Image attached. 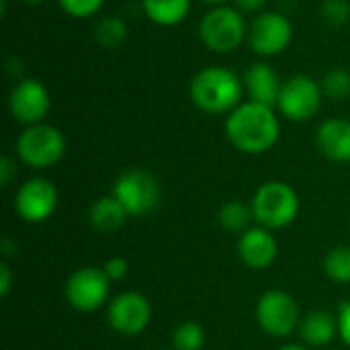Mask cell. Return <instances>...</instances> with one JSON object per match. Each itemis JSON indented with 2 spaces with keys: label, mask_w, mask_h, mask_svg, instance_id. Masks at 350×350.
I'll return each mask as SVG.
<instances>
[{
  "label": "cell",
  "mask_w": 350,
  "mask_h": 350,
  "mask_svg": "<svg viewBox=\"0 0 350 350\" xmlns=\"http://www.w3.org/2000/svg\"><path fill=\"white\" fill-rule=\"evenodd\" d=\"M226 135L240 152L262 154L277 144L281 125L273 107L248 100L240 103L228 115Z\"/></svg>",
  "instance_id": "cell-1"
},
{
  "label": "cell",
  "mask_w": 350,
  "mask_h": 350,
  "mask_svg": "<svg viewBox=\"0 0 350 350\" xmlns=\"http://www.w3.org/2000/svg\"><path fill=\"white\" fill-rule=\"evenodd\" d=\"M242 92L244 80L234 70L221 66L199 70L189 86V94L195 107L209 115H230L240 105Z\"/></svg>",
  "instance_id": "cell-2"
},
{
  "label": "cell",
  "mask_w": 350,
  "mask_h": 350,
  "mask_svg": "<svg viewBox=\"0 0 350 350\" xmlns=\"http://www.w3.org/2000/svg\"><path fill=\"white\" fill-rule=\"evenodd\" d=\"M201 41L207 49L215 53H230L238 49L248 37V27L244 12L236 6H213L199 25Z\"/></svg>",
  "instance_id": "cell-3"
},
{
  "label": "cell",
  "mask_w": 350,
  "mask_h": 350,
  "mask_svg": "<svg viewBox=\"0 0 350 350\" xmlns=\"http://www.w3.org/2000/svg\"><path fill=\"white\" fill-rule=\"evenodd\" d=\"M254 219L267 230H279L295 221L299 213L297 193L281 180L265 183L252 199Z\"/></svg>",
  "instance_id": "cell-4"
},
{
  "label": "cell",
  "mask_w": 350,
  "mask_h": 350,
  "mask_svg": "<svg viewBox=\"0 0 350 350\" xmlns=\"http://www.w3.org/2000/svg\"><path fill=\"white\" fill-rule=\"evenodd\" d=\"M16 154L21 162L33 168H49L57 164L66 154L64 133L47 123L27 127L16 139Z\"/></svg>",
  "instance_id": "cell-5"
},
{
  "label": "cell",
  "mask_w": 350,
  "mask_h": 350,
  "mask_svg": "<svg viewBox=\"0 0 350 350\" xmlns=\"http://www.w3.org/2000/svg\"><path fill=\"white\" fill-rule=\"evenodd\" d=\"M322 96V84L306 74H297L283 82L277 107L291 121H308L320 111Z\"/></svg>",
  "instance_id": "cell-6"
},
{
  "label": "cell",
  "mask_w": 350,
  "mask_h": 350,
  "mask_svg": "<svg viewBox=\"0 0 350 350\" xmlns=\"http://www.w3.org/2000/svg\"><path fill=\"white\" fill-rule=\"evenodd\" d=\"M113 197L127 209L129 215H146L160 201V185L154 174L133 168L123 172L113 185Z\"/></svg>",
  "instance_id": "cell-7"
},
{
  "label": "cell",
  "mask_w": 350,
  "mask_h": 350,
  "mask_svg": "<svg viewBox=\"0 0 350 350\" xmlns=\"http://www.w3.org/2000/svg\"><path fill=\"white\" fill-rule=\"evenodd\" d=\"M293 39V25L281 12H260L248 27V45L262 57L283 53Z\"/></svg>",
  "instance_id": "cell-8"
},
{
  "label": "cell",
  "mask_w": 350,
  "mask_h": 350,
  "mask_svg": "<svg viewBox=\"0 0 350 350\" xmlns=\"http://www.w3.org/2000/svg\"><path fill=\"white\" fill-rule=\"evenodd\" d=\"M256 320L267 334L283 338L297 328L299 306L285 291H269L256 304Z\"/></svg>",
  "instance_id": "cell-9"
},
{
  "label": "cell",
  "mask_w": 350,
  "mask_h": 350,
  "mask_svg": "<svg viewBox=\"0 0 350 350\" xmlns=\"http://www.w3.org/2000/svg\"><path fill=\"white\" fill-rule=\"evenodd\" d=\"M111 279L103 269L86 267L78 269L66 285L68 304L78 312H94L98 310L109 297Z\"/></svg>",
  "instance_id": "cell-10"
},
{
  "label": "cell",
  "mask_w": 350,
  "mask_h": 350,
  "mask_svg": "<svg viewBox=\"0 0 350 350\" xmlns=\"http://www.w3.org/2000/svg\"><path fill=\"white\" fill-rule=\"evenodd\" d=\"M8 109L12 117L27 127L41 123L51 109V96L47 86L35 78L21 80L10 92Z\"/></svg>",
  "instance_id": "cell-11"
},
{
  "label": "cell",
  "mask_w": 350,
  "mask_h": 350,
  "mask_svg": "<svg viewBox=\"0 0 350 350\" xmlns=\"http://www.w3.org/2000/svg\"><path fill=\"white\" fill-rule=\"evenodd\" d=\"M107 320L115 332L123 336H137L152 320V306L142 293H121L111 301Z\"/></svg>",
  "instance_id": "cell-12"
},
{
  "label": "cell",
  "mask_w": 350,
  "mask_h": 350,
  "mask_svg": "<svg viewBox=\"0 0 350 350\" xmlns=\"http://www.w3.org/2000/svg\"><path fill=\"white\" fill-rule=\"evenodd\" d=\"M57 205V191L51 180L35 176L21 185L14 197V207L25 221H45Z\"/></svg>",
  "instance_id": "cell-13"
},
{
  "label": "cell",
  "mask_w": 350,
  "mask_h": 350,
  "mask_svg": "<svg viewBox=\"0 0 350 350\" xmlns=\"http://www.w3.org/2000/svg\"><path fill=\"white\" fill-rule=\"evenodd\" d=\"M279 252L275 236L267 228H252L246 230L238 242V254L242 262L250 269H267L275 262Z\"/></svg>",
  "instance_id": "cell-14"
},
{
  "label": "cell",
  "mask_w": 350,
  "mask_h": 350,
  "mask_svg": "<svg viewBox=\"0 0 350 350\" xmlns=\"http://www.w3.org/2000/svg\"><path fill=\"white\" fill-rule=\"evenodd\" d=\"M316 144L332 162H350V121L334 117L318 127Z\"/></svg>",
  "instance_id": "cell-15"
},
{
  "label": "cell",
  "mask_w": 350,
  "mask_h": 350,
  "mask_svg": "<svg viewBox=\"0 0 350 350\" xmlns=\"http://www.w3.org/2000/svg\"><path fill=\"white\" fill-rule=\"evenodd\" d=\"M244 86H246V90L250 94V100L262 103L267 107H277L283 82L279 80V76H277L273 66L256 62V64H252L246 70Z\"/></svg>",
  "instance_id": "cell-16"
},
{
  "label": "cell",
  "mask_w": 350,
  "mask_h": 350,
  "mask_svg": "<svg viewBox=\"0 0 350 350\" xmlns=\"http://www.w3.org/2000/svg\"><path fill=\"white\" fill-rule=\"evenodd\" d=\"M127 217H129L127 209L113 195L94 201L90 207V224L94 230H98L103 234H111V232L119 230Z\"/></svg>",
  "instance_id": "cell-17"
},
{
  "label": "cell",
  "mask_w": 350,
  "mask_h": 350,
  "mask_svg": "<svg viewBox=\"0 0 350 350\" xmlns=\"http://www.w3.org/2000/svg\"><path fill=\"white\" fill-rule=\"evenodd\" d=\"M336 332H338V318H334L330 312L324 310H316L308 314L301 322V336L312 347H324L332 342Z\"/></svg>",
  "instance_id": "cell-18"
},
{
  "label": "cell",
  "mask_w": 350,
  "mask_h": 350,
  "mask_svg": "<svg viewBox=\"0 0 350 350\" xmlns=\"http://www.w3.org/2000/svg\"><path fill=\"white\" fill-rule=\"evenodd\" d=\"M146 16L160 27H174L191 12V0H142Z\"/></svg>",
  "instance_id": "cell-19"
},
{
  "label": "cell",
  "mask_w": 350,
  "mask_h": 350,
  "mask_svg": "<svg viewBox=\"0 0 350 350\" xmlns=\"http://www.w3.org/2000/svg\"><path fill=\"white\" fill-rule=\"evenodd\" d=\"M94 39L103 47H119L127 39V25L119 16H105L94 27Z\"/></svg>",
  "instance_id": "cell-20"
},
{
  "label": "cell",
  "mask_w": 350,
  "mask_h": 350,
  "mask_svg": "<svg viewBox=\"0 0 350 350\" xmlns=\"http://www.w3.org/2000/svg\"><path fill=\"white\" fill-rule=\"evenodd\" d=\"M252 217V207L244 205L242 201H230L219 209V224L228 232H246Z\"/></svg>",
  "instance_id": "cell-21"
},
{
  "label": "cell",
  "mask_w": 350,
  "mask_h": 350,
  "mask_svg": "<svg viewBox=\"0 0 350 350\" xmlns=\"http://www.w3.org/2000/svg\"><path fill=\"white\" fill-rule=\"evenodd\" d=\"M324 271L332 281L350 283V246H336L324 260Z\"/></svg>",
  "instance_id": "cell-22"
},
{
  "label": "cell",
  "mask_w": 350,
  "mask_h": 350,
  "mask_svg": "<svg viewBox=\"0 0 350 350\" xmlns=\"http://www.w3.org/2000/svg\"><path fill=\"white\" fill-rule=\"evenodd\" d=\"M205 345V332L195 322H185L174 328L172 332V347L174 350H201Z\"/></svg>",
  "instance_id": "cell-23"
},
{
  "label": "cell",
  "mask_w": 350,
  "mask_h": 350,
  "mask_svg": "<svg viewBox=\"0 0 350 350\" xmlns=\"http://www.w3.org/2000/svg\"><path fill=\"white\" fill-rule=\"evenodd\" d=\"M322 90L324 94H328L330 98H347L350 94V72L349 70H342V68H336V70H330L324 80H322Z\"/></svg>",
  "instance_id": "cell-24"
},
{
  "label": "cell",
  "mask_w": 350,
  "mask_h": 350,
  "mask_svg": "<svg viewBox=\"0 0 350 350\" xmlns=\"http://www.w3.org/2000/svg\"><path fill=\"white\" fill-rule=\"evenodd\" d=\"M57 2H59L62 10L74 18H90L105 4V0H57Z\"/></svg>",
  "instance_id": "cell-25"
},
{
  "label": "cell",
  "mask_w": 350,
  "mask_h": 350,
  "mask_svg": "<svg viewBox=\"0 0 350 350\" xmlns=\"http://www.w3.org/2000/svg\"><path fill=\"white\" fill-rule=\"evenodd\" d=\"M322 16L330 25H345L350 18V4L347 0H326L322 4Z\"/></svg>",
  "instance_id": "cell-26"
},
{
  "label": "cell",
  "mask_w": 350,
  "mask_h": 350,
  "mask_svg": "<svg viewBox=\"0 0 350 350\" xmlns=\"http://www.w3.org/2000/svg\"><path fill=\"white\" fill-rule=\"evenodd\" d=\"M103 271L107 273V277L111 281H121L127 275V271H129V262L125 258H121V256H113V258L107 260Z\"/></svg>",
  "instance_id": "cell-27"
},
{
  "label": "cell",
  "mask_w": 350,
  "mask_h": 350,
  "mask_svg": "<svg viewBox=\"0 0 350 350\" xmlns=\"http://www.w3.org/2000/svg\"><path fill=\"white\" fill-rule=\"evenodd\" d=\"M338 332H340L342 340L350 347V301H347L340 308V314H338Z\"/></svg>",
  "instance_id": "cell-28"
},
{
  "label": "cell",
  "mask_w": 350,
  "mask_h": 350,
  "mask_svg": "<svg viewBox=\"0 0 350 350\" xmlns=\"http://www.w3.org/2000/svg\"><path fill=\"white\" fill-rule=\"evenodd\" d=\"M234 2H236V8L246 14V12H258L267 0H234Z\"/></svg>",
  "instance_id": "cell-29"
},
{
  "label": "cell",
  "mask_w": 350,
  "mask_h": 350,
  "mask_svg": "<svg viewBox=\"0 0 350 350\" xmlns=\"http://www.w3.org/2000/svg\"><path fill=\"white\" fill-rule=\"evenodd\" d=\"M8 291H10V269L6 262H2L0 265V295L6 297Z\"/></svg>",
  "instance_id": "cell-30"
},
{
  "label": "cell",
  "mask_w": 350,
  "mask_h": 350,
  "mask_svg": "<svg viewBox=\"0 0 350 350\" xmlns=\"http://www.w3.org/2000/svg\"><path fill=\"white\" fill-rule=\"evenodd\" d=\"M10 176H12V162H10V158L4 156L0 160V180H2V187H8Z\"/></svg>",
  "instance_id": "cell-31"
},
{
  "label": "cell",
  "mask_w": 350,
  "mask_h": 350,
  "mask_svg": "<svg viewBox=\"0 0 350 350\" xmlns=\"http://www.w3.org/2000/svg\"><path fill=\"white\" fill-rule=\"evenodd\" d=\"M203 2H207V4H213V6H224L228 0H203Z\"/></svg>",
  "instance_id": "cell-32"
},
{
  "label": "cell",
  "mask_w": 350,
  "mask_h": 350,
  "mask_svg": "<svg viewBox=\"0 0 350 350\" xmlns=\"http://www.w3.org/2000/svg\"><path fill=\"white\" fill-rule=\"evenodd\" d=\"M279 350H306L304 347H297V345H287V347H283V349Z\"/></svg>",
  "instance_id": "cell-33"
},
{
  "label": "cell",
  "mask_w": 350,
  "mask_h": 350,
  "mask_svg": "<svg viewBox=\"0 0 350 350\" xmlns=\"http://www.w3.org/2000/svg\"><path fill=\"white\" fill-rule=\"evenodd\" d=\"M23 2H27V4H41V2H45V0H23Z\"/></svg>",
  "instance_id": "cell-34"
}]
</instances>
